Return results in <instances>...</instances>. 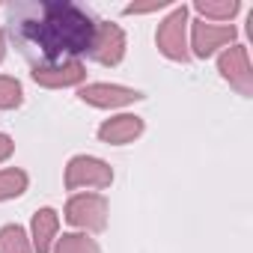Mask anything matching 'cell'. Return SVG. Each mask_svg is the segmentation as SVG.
<instances>
[{
    "instance_id": "15",
    "label": "cell",
    "mask_w": 253,
    "mask_h": 253,
    "mask_svg": "<svg viewBox=\"0 0 253 253\" xmlns=\"http://www.w3.org/2000/svg\"><path fill=\"white\" fill-rule=\"evenodd\" d=\"M57 253H101V247L86 232H66L57 241Z\"/></svg>"
},
{
    "instance_id": "2",
    "label": "cell",
    "mask_w": 253,
    "mask_h": 253,
    "mask_svg": "<svg viewBox=\"0 0 253 253\" xmlns=\"http://www.w3.org/2000/svg\"><path fill=\"white\" fill-rule=\"evenodd\" d=\"M155 45L158 51L173 60V63H188L191 60V51H188V6H176L161 24H158V33H155Z\"/></svg>"
},
{
    "instance_id": "6",
    "label": "cell",
    "mask_w": 253,
    "mask_h": 253,
    "mask_svg": "<svg viewBox=\"0 0 253 253\" xmlns=\"http://www.w3.org/2000/svg\"><path fill=\"white\" fill-rule=\"evenodd\" d=\"M89 57L95 63H101V66H119L122 57H125V33H122V27L113 24V21H98Z\"/></svg>"
},
{
    "instance_id": "1",
    "label": "cell",
    "mask_w": 253,
    "mask_h": 253,
    "mask_svg": "<svg viewBox=\"0 0 253 253\" xmlns=\"http://www.w3.org/2000/svg\"><path fill=\"white\" fill-rule=\"evenodd\" d=\"M98 21L72 0H24L9 6V33L33 66H57L89 54Z\"/></svg>"
},
{
    "instance_id": "7",
    "label": "cell",
    "mask_w": 253,
    "mask_h": 253,
    "mask_svg": "<svg viewBox=\"0 0 253 253\" xmlns=\"http://www.w3.org/2000/svg\"><path fill=\"white\" fill-rule=\"evenodd\" d=\"M235 27L232 24H211V21H194L191 24V48L197 57H211L217 48H226L235 42Z\"/></svg>"
},
{
    "instance_id": "9",
    "label": "cell",
    "mask_w": 253,
    "mask_h": 253,
    "mask_svg": "<svg viewBox=\"0 0 253 253\" xmlns=\"http://www.w3.org/2000/svg\"><path fill=\"white\" fill-rule=\"evenodd\" d=\"M30 78L39 86L48 89H63V86H75L86 78V66L81 60H69V63H57V66H33Z\"/></svg>"
},
{
    "instance_id": "11",
    "label": "cell",
    "mask_w": 253,
    "mask_h": 253,
    "mask_svg": "<svg viewBox=\"0 0 253 253\" xmlns=\"http://www.w3.org/2000/svg\"><path fill=\"white\" fill-rule=\"evenodd\" d=\"M57 229H60V214L54 209H39L33 214V223H30V238H33V250L36 253H51V244L57 238Z\"/></svg>"
},
{
    "instance_id": "8",
    "label": "cell",
    "mask_w": 253,
    "mask_h": 253,
    "mask_svg": "<svg viewBox=\"0 0 253 253\" xmlns=\"http://www.w3.org/2000/svg\"><path fill=\"white\" fill-rule=\"evenodd\" d=\"M81 101L92 104V107H125V104H134L143 98L140 89H131V86H119V84H86L78 89Z\"/></svg>"
},
{
    "instance_id": "3",
    "label": "cell",
    "mask_w": 253,
    "mask_h": 253,
    "mask_svg": "<svg viewBox=\"0 0 253 253\" xmlns=\"http://www.w3.org/2000/svg\"><path fill=\"white\" fill-rule=\"evenodd\" d=\"M113 182V170L107 161L92 158V155H75L66 164V188L78 191V188H110Z\"/></svg>"
},
{
    "instance_id": "5",
    "label": "cell",
    "mask_w": 253,
    "mask_h": 253,
    "mask_svg": "<svg viewBox=\"0 0 253 253\" xmlns=\"http://www.w3.org/2000/svg\"><path fill=\"white\" fill-rule=\"evenodd\" d=\"M217 72L241 95H253V69H250V54L244 45H229L217 60Z\"/></svg>"
},
{
    "instance_id": "13",
    "label": "cell",
    "mask_w": 253,
    "mask_h": 253,
    "mask_svg": "<svg viewBox=\"0 0 253 253\" xmlns=\"http://www.w3.org/2000/svg\"><path fill=\"white\" fill-rule=\"evenodd\" d=\"M194 9L203 15V18H214V21H232L235 12L241 9L238 0H220V3H214V0H197ZM200 18V21H203Z\"/></svg>"
},
{
    "instance_id": "17",
    "label": "cell",
    "mask_w": 253,
    "mask_h": 253,
    "mask_svg": "<svg viewBox=\"0 0 253 253\" xmlns=\"http://www.w3.org/2000/svg\"><path fill=\"white\" fill-rule=\"evenodd\" d=\"M15 152V143H12V137L9 134H0V164H3L9 155Z\"/></svg>"
},
{
    "instance_id": "4",
    "label": "cell",
    "mask_w": 253,
    "mask_h": 253,
    "mask_svg": "<svg viewBox=\"0 0 253 253\" xmlns=\"http://www.w3.org/2000/svg\"><path fill=\"white\" fill-rule=\"evenodd\" d=\"M66 220L84 232H101L107 226V200L101 194H75L66 203Z\"/></svg>"
},
{
    "instance_id": "14",
    "label": "cell",
    "mask_w": 253,
    "mask_h": 253,
    "mask_svg": "<svg viewBox=\"0 0 253 253\" xmlns=\"http://www.w3.org/2000/svg\"><path fill=\"white\" fill-rule=\"evenodd\" d=\"M27 185H30V179H27L24 170H18V167L0 170V203H3V200H15V197H21V194L27 191Z\"/></svg>"
},
{
    "instance_id": "10",
    "label": "cell",
    "mask_w": 253,
    "mask_h": 253,
    "mask_svg": "<svg viewBox=\"0 0 253 253\" xmlns=\"http://www.w3.org/2000/svg\"><path fill=\"white\" fill-rule=\"evenodd\" d=\"M143 134V119L134 113H119L98 125V140L107 146H125Z\"/></svg>"
},
{
    "instance_id": "12",
    "label": "cell",
    "mask_w": 253,
    "mask_h": 253,
    "mask_svg": "<svg viewBox=\"0 0 253 253\" xmlns=\"http://www.w3.org/2000/svg\"><path fill=\"white\" fill-rule=\"evenodd\" d=\"M0 253H33V244L18 223H6L0 229Z\"/></svg>"
},
{
    "instance_id": "18",
    "label": "cell",
    "mask_w": 253,
    "mask_h": 253,
    "mask_svg": "<svg viewBox=\"0 0 253 253\" xmlns=\"http://www.w3.org/2000/svg\"><path fill=\"white\" fill-rule=\"evenodd\" d=\"M3 57H6V36L0 30V63H3Z\"/></svg>"
},
{
    "instance_id": "16",
    "label": "cell",
    "mask_w": 253,
    "mask_h": 253,
    "mask_svg": "<svg viewBox=\"0 0 253 253\" xmlns=\"http://www.w3.org/2000/svg\"><path fill=\"white\" fill-rule=\"evenodd\" d=\"M24 101V89L15 78L0 75V110H15Z\"/></svg>"
}]
</instances>
